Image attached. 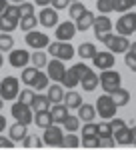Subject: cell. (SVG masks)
Listing matches in <instances>:
<instances>
[{"label":"cell","instance_id":"1","mask_svg":"<svg viewBox=\"0 0 136 150\" xmlns=\"http://www.w3.org/2000/svg\"><path fill=\"white\" fill-rule=\"evenodd\" d=\"M98 40H100L102 44H106L108 50L114 52V54H124L126 50L130 48V40L122 34H112V32H108V34L100 36Z\"/></svg>","mask_w":136,"mask_h":150},{"label":"cell","instance_id":"2","mask_svg":"<svg viewBox=\"0 0 136 150\" xmlns=\"http://www.w3.org/2000/svg\"><path fill=\"white\" fill-rule=\"evenodd\" d=\"M20 94V82L16 76H6L0 80V96L6 100V102H12L16 100Z\"/></svg>","mask_w":136,"mask_h":150},{"label":"cell","instance_id":"3","mask_svg":"<svg viewBox=\"0 0 136 150\" xmlns=\"http://www.w3.org/2000/svg\"><path fill=\"white\" fill-rule=\"evenodd\" d=\"M96 112L100 114V118H106V120H110V118H114L116 116V102H114L112 94H102V96H98L96 98Z\"/></svg>","mask_w":136,"mask_h":150},{"label":"cell","instance_id":"4","mask_svg":"<svg viewBox=\"0 0 136 150\" xmlns=\"http://www.w3.org/2000/svg\"><path fill=\"white\" fill-rule=\"evenodd\" d=\"M46 50H48V54H52V58H60V60H70L72 56H76V48L70 42H60V40L50 42Z\"/></svg>","mask_w":136,"mask_h":150},{"label":"cell","instance_id":"5","mask_svg":"<svg viewBox=\"0 0 136 150\" xmlns=\"http://www.w3.org/2000/svg\"><path fill=\"white\" fill-rule=\"evenodd\" d=\"M120 82H122V78H120V74H118L116 70H112V68L102 70L100 86H102V90H104L106 94H112L116 88H120Z\"/></svg>","mask_w":136,"mask_h":150},{"label":"cell","instance_id":"6","mask_svg":"<svg viewBox=\"0 0 136 150\" xmlns=\"http://www.w3.org/2000/svg\"><path fill=\"white\" fill-rule=\"evenodd\" d=\"M116 32L122 36H130L136 32V12H122L116 20Z\"/></svg>","mask_w":136,"mask_h":150},{"label":"cell","instance_id":"7","mask_svg":"<svg viewBox=\"0 0 136 150\" xmlns=\"http://www.w3.org/2000/svg\"><path fill=\"white\" fill-rule=\"evenodd\" d=\"M12 116L16 118V122H22V124H30V122H34V110L30 108V104H24V102H14L10 108Z\"/></svg>","mask_w":136,"mask_h":150},{"label":"cell","instance_id":"8","mask_svg":"<svg viewBox=\"0 0 136 150\" xmlns=\"http://www.w3.org/2000/svg\"><path fill=\"white\" fill-rule=\"evenodd\" d=\"M62 138H64V132L58 124H52V126L44 128V142L46 146H62Z\"/></svg>","mask_w":136,"mask_h":150},{"label":"cell","instance_id":"9","mask_svg":"<svg viewBox=\"0 0 136 150\" xmlns=\"http://www.w3.org/2000/svg\"><path fill=\"white\" fill-rule=\"evenodd\" d=\"M26 44L34 50H42L50 44V38L44 34V32H38V30H30V32H26Z\"/></svg>","mask_w":136,"mask_h":150},{"label":"cell","instance_id":"10","mask_svg":"<svg viewBox=\"0 0 136 150\" xmlns=\"http://www.w3.org/2000/svg\"><path fill=\"white\" fill-rule=\"evenodd\" d=\"M114 52L110 50H104V52H96L94 56H92V64H94V68L98 70H108L114 66Z\"/></svg>","mask_w":136,"mask_h":150},{"label":"cell","instance_id":"11","mask_svg":"<svg viewBox=\"0 0 136 150\" xmlns=\"http://www.w3.org/2000/svg\"><path fill=\"white\" fill-rule=\"evenodd\" d=\"M8 62H10V66L14 68H24L28 62H30V52L28 50H24V48H12L10 54H8Z\"/></svg>","mask_w":136,"mask_h":150},{"label":"cell","instance_id":"12","mask_svg":"<svg viewBox=\"0 0 136 150\" xmlns=\"http://www.w3.org/2000/svg\"><path fill=\"white\" fill-rule=\"evenodd\" d=\"M46 68H48V78L52 82H60L62 80V76H64V72H66V68H64V60H60V58H52L48 64H46Z\"/></svg>","mask_w":136,"mask_h":150},{"label":"cell","instance_id":"13","mask_svg":"<svg viewBox=\"0 0 136 150\" xmlns=\"http://www.w3.org/2000/svg\"><path fill=\"white\" fill-rule=\"evenodd\" d=\"M78 30H76V24H74V20L72 22H60L56 26V38L60 40V42H70L72 38H74V34H76Z\"/></svg>","mask_w":136,"mask_h":150},{"label":"cell","instance_id":"14","mask_svg":"<svg viewBox=\"0 0 136 150\" xmlns=\"http://www.w3.org/2000/svg\"><path fill=\"white\" fill-rule=\"evenodd\" d=\"M112 20L106 16V14H102L98 18H94V24H92V28H94V36L96 38H100V36L108 34V32H112Z\"/></svg>","mask_w":136,"mask_h":150},{"label":"cell","instance_id":"15","mask_svg":"<svg viewBox=\"0 0 136 150\" xmlns=\"http://www.w3.org/2000/svg\"><path fill=\"white\" fill-rule=\"evenodd\" d=\"M38 22L42 24L44 28L58 26V10L56 8H42L40 14H38Z\"/></svg>","mask_w":136,"mask_h":150},{"label":"cell","instance_id":"16","mask_svg":"<svg viewBox=\"0 0 136 150\" xmlns=\"http://www.w3.org/2000/svg\"><path fill=\"white\" fill-rule=\"evenodd\" d=\"M94 14H92L90 10H86L82 16H80L78 20H74V24H76V30L78 32H86V30H90L92 28V24H94Z\"/></svg>","mask_w":136,"mask_h":150},{"label":"cell","instance_id":"17","mask_svg":"<svg viewBox=\"0 0 136 150\" xmlns=\"http://www.w3.org/2000/svg\"><path fill=\"white\" fill-rule=\"evenodd\" d=\"M98 84H100V76H96L92 70H90V72H86V74L80 78V86H82L86 92H92Z\"/></svg>","mask_w":136,"mask_h":150},{"label":"cell","instance_id":"18","mask_svg":"<svg viewBox=\"0 0 136 150\" xmlns=\"http://www.w3.org/2000/svg\"><path fill=\"white\" fill-rule=\"evenodd\" d=\"M34 124L38 128H48L54 124V120H52V114H50V110H40V112H34Z\"/></svg>","mask_w":136,"mask_h":150},{"label":"cell","instance_id":"19","mask_svg":"<svg viewBox=\"0 0 136 150\" xmlns=\"http://www.w3.org/2000/svg\"><path fill=\"white\" fill-rule=\"evenodd\" d=\"M50 114H52L54 124H62V122L68 118V106H64L62 102H58V104H54V106H52Z\"/></svg>","mask_w":136,"mask_h":150},{"label":"cell","instance_id":"20","mask_svg":"<svg viewBox=\"0 0 136 150\" xmlns=\"http://www.w3.org/2000/svg\"><path fill=\"white\" fill-rule=\"evenodd\" d=\"M26 136H28V126H26V124L16 122V124L10 126V138L14 140V142H22Z\"/></svg>","mask_w":136,"mask_h":150},{"label":"cell","instance_id":"21","mask_svg":"<svg viewBox=\"0 0 136 150\" xmlns=\"http://www.w3.org/2000/svg\"><path fill=\"white\" fill-rule=\"evenodd\" d=\"M60 84H62V86H66L68 90H72L74 86H78V84H80V76L76 74V70H74V68H70V70L64 72V76H62Z\"/></svg>","mask_w":136,"mask_h":150},{"label":"cell","instance_id":"22","mask_svg":"<svg viewBox=\"0 0 136 150\" xmlns=\"http://www.w3.org/2000/svg\"><path fill=\"white\" fill-rule=\"evenodd\" d=\"M50 100H48V96L46 94H36L34 96L32 104H30V108H32L34 112H40V110H50Z\"/></svg>","mask_w":136,"mask_h":150},{"label":"cell","instance_id":"23","mask_svg":"<svg viewBox=\"0 0 136 150\" xmlns=\"http://www.w3.org/2000/svg\"><path fill=\"white\" fill-rule=\"evenodd\" d=\"M78 118L84 122H92L96 118V108L92 104H80L78 106Z\"/></svg>","mask_w":136,"mask_h":150},{"label":"cell","instance_id":"24","mask_svg":"<svg viewBox=\"0 0 136 150\" xmlns=\"http://www.w3.org/2000/svg\"><path fill=\"white\" fill-rule=\"evenodd\" d=\"M62 104L68 106V108H76V110H78V106L82 104V96H80L78 92H74V90H68V92L64 94V98H62Z\"/></svg>","mask_w":136,"mask_h":150},{"label":"cell","instance_id":"25","mask_svg":"<svg viewBox=\"0 0 136 150\" xmlns=\"http://www.w3.org/2000/svg\"><path fill=\"white\" fill-rule=\"evenodd\" d=\"M96 52H98V50H96V46H94L92 42H82L78 46V50H76V54H78L82 60H88V58L92 60V56H94Z\"/></svg>","mask_w":136,"mask_h":150},{"label":"cell","instance_id":"26","mask_svg":"<svg viewBox=\"0 0 136 150\" xmlns=\"http://www.w3.org/2000/svg\"><path fill=\"white\" fill-rule=\"evenodd\" d=\"M114 140H116V144H122V146H126V144H132V130L130 128H120L118 132H114Z\"/></svg>","mask_w":136,"mask_h":150},{"label":"cell","instance_id":"27","mask_svg":"<svg viewBox=\"0 0 136 150\" xmlns=\"http://www.w3.org/2000/svg\"><path fill=\"white\" fill-rule=\"evenodd\" d=\"M30 62H32V66L36 68H46V64H48V52H42V50H36L34 54H30Z\"/></svg>","mask_w":136,"mask_h":150},{"label":"cell","instance_id":"28","mask_svg":"<svg viewBox=\"0 0 136 150\" xmlns=\"http://www.w3.org/2000/svg\"><path fill=\"white\" fill-rule=\"evenodd\" d=\"M112 98H114V102H116V106H126V104L130 102V92L120 86V88H116L112 92Z\"/></svg>","mask_w":136,"mask_h":150},{"label":"cell","instance_id":"29","mask_svg":"<svg viewBox=\"0 0 136 150\" xmlns=\"http://www.w3.org/2000/svg\"><path fill=\"white\" fill-rule=\"evenodd\" d=\"M48 100L50 102H62V98H64V92H62V84H52V86H48Z\"/></svg>","mask_w":136,"mask_h":150},{"label":"cell","instance_id":"30","mask_svg":"<svg viewBox=\"0 0 136 150\" xmlns=\"http://www.w3.org/2000/svg\"><path fill=\"white\" fill-rule=\"evenodd\" d=\"M18 28V20H12L6 14H0V32H14Z\"/></svg>","mask_w":136,"mask_h":150},{"label":"cell","instance_id":"31","mask_svg":"<svg viewBox=\"0 0 136 150\" xmlns=\"http://www.w3.org/2000/svg\"><path fill=\"white\" fill-rule=\"evenodd\" d=\"M36 24H40L38 18H36L34 14H30V16H22L20 22H18V26H20V30H24V32H30V30L36 28Z\"/></svg>","mask_w":136,"mask_h":150},{"label":"cell","instance_id":"32","mask_svg":"<svg viewBox=\"0 0 136 150\" xmlns=\"http://www.w3.org/2000/svg\"><path fill=\"white\" fill-rule=\"evenodd\" d=\"M14 48V38L10 32H0V52H10Z\"/></svg>","mask_w":136,"mask_h":150},{"label":"cell","instance_id":"33","mask_svg":"<svg viewBox=\"0 0 136 150\" xmlns=\"http://www.w3.org/2000/svg\"><path fill=\"white\" fill-rule=\"evenodd\" d=\"M84 12H86V8H84V4H82V2H72V4L68 6V14H70V18H72V20H78Z\"/></svg>","mask_w":136,"mask_h":150},{"label":"cell","instance_id":"34","mask_svg":"<svg viewBox=\"0 0 136 150\" xmlns=\"http://www.w3.org/2000/svg\"><path fill=\"white\" fill-rule=\"evenodd\" d=\"M48 82H50L48 74H44V72L38 70V74H36V78H34V82H32V88H36V90H44V88H48Z\"/></svg>","mask_w":136,"mask_h":150},{"label":"cell","instance_id":"35","mask_svg":"<svg viewBox=\"0 0 136 150\" xmlns=\"http://www.w3.org/2000/svg\"><path fill=\"white\" fill-rule=\"evenodd\" d=\"M36 74H38V68H36V66H28V68L24 66V70H22V82L26 84V86H32Z\"/></svg>","mask_w":136,"mask_h":150},{"label":"cell","instance_id":"36","mask_svg":"<svg viewBox=\"0 0 136 150\" xmlns=\"http://www.w3.org/2000/svg\"><path fill=\"white\" fill-rule=\"evenodd\" d=\"M62 126H64L66 132H76V130L80 128V118L78 116H70L68 114V118L62 122Z\"/></svg>","mask_w":136,"mask_h":150},{"label":"cell","instance_id":"37","mask_svg":"<svg viewBox=\"0 0 136 150\" xmlns=\"http://www.w3.org/2000/svg\"><path fill=\"white\" fill-rule=\"evenodd\" d=\"M116 12H128L132 6H136V0H112Z\"/></svg>","mask_w":136,"mask_h":150},{"label":"cell","instance_id":"38","mask_svg":"<svg viewBox=\"0 0 136 150\" xmlns=\"http://www.w3.org/2000/svg\"><path fill=\"white\" fill-rule=\"evenodd\" d=\"M80 144L78 136L74 134V132H68V134H64V138H62V146H66V148H76Z\"/></svg>","mask_w":136,"mask_h":150},{"label":"cell","instance_id":"39","mask_svg":"<svg viewBox=\"0 0 136 150\" xmlns=\"http://www.w3.org/2000/svg\"><path fill=\"white\" fill-rule=\"evenodd\" d=\"M96 8L102 14H110V12H114V2L112 0H98L96 2Z\"/></svg>","mask_w":136,"mask_h":150},{"label":"cell","instance_id":"40","mask_svg":"<svg viewBox=\"0 0 136 150\" xmlns=\"http://www.w3.org/2000/svg\"><path fill=\"white\" fill-rule=\"evenodd\" d=\"M22 144L26 146V148H32V146H34V148H40V146H42L44 142L38 138V136H32V134H28V136L22 140Z\"/></svg>","mask_w":136,"mask_h":150},{"label":"cell","instance_id":"41","mask_svg":"<svg viewBox=\"0 0 136 150\" xmlns=\"http://www.w3.org/2000/svg\"><path fill=\"white\" fill-rule=\"evenodd\" d=\"M82 136H98V124L86 122L84 128H82Z\"/></svg>","mask_w":136,"mask_h":150},{"label":"cell","instance_id":"42","mask_svg":"<svg viewBox=\"0 0 136 150\" xmlns=\"http://www.w3.org/2000/svg\"><path fill=\"white\" fill-rule=\"evenodd\" d=\"M34 90L32 88H26V90H22V92L18 94V100L20 102H24V104H32V100H34Z\"/></svg>","mask_w":136,"mask_h":150},{"label":"cell","instance_id":"43","mask_svg":"<svg viewBox=\"0 0 136 150\" xmlns=\"http://www.w3.org/2000/svg\"><path fill=\"white\" fill-rule=\"evenodd\" d=\"M104 136H114L110 122H100L98 124V138H104Z\"/></svg>","mask_w":136,"mask_h":150},{"label":"cell","instance_id":"44","mask_svg":"<svg viewBox=\"0 0 136 150\" xmlns=\"http://www.w3.org/2000/svg\"><path fill=\"white\" fill-rule=\"evenodd\" d=\"M124 64L132 70V72H136V54L134 52H130V50L124 52Z\"/></svg>","mask_w":136,"mask_h":150},{"label":"cell","instance_id":"45","mask_svg":"<svg viewBox=\"0 0 136 150\" xmlns=\"http://www.w3.org/2000/svg\"><path fill=\"white\" fill-rule=\"evenodd\" d=\"M4 14H6L8 18H12V20H18V22H20V8H18V4H16V6L8 4V8L4 10Z\"/></svg>","mask_w":136,"mask_h":150},{"label":"cell","instance_id":"46","mask_svg":"<svg viewBox=\"0 0 136 150\" xmlns=\"http://www.w3.org/2000/svg\"><path fill=\"white\" fill-rule=\"evenodd\" d=\"M18 8H20V18H22V16H30V14H34V4H30V2L18 4Z\"/></svg>","mask_w":136,"mask_h":150},{"label":"cell","instance_id":"47","mask_svg":"<svg viewBox=\"0 0 136 150\" xmlns=\"http://www.w3.org/2000/svg\"><path fill=\"white\" fill-rule=\"evenodd\" d=\"M80 144H84L86 148H96L98 146V136H82Z\"/></svg>","mask_w":136,"mask_h":150},{"label":"cell","instance_id":"48","mask_svg":"<svg viewBox=\"0 0 136 150\" xmlns=\"http://www.w3.org/2000/svg\"><path fill=\"white\" fill-rule=\"evenodd\" d=\"M108 122H110V126H112V134H114V132H118L120 128L126 126V122L122 120V118H110Z\"/></svg>","mask_w":136,"mask_h":150},{"label":"cell","instance_id":"49","mask_svg":"<svg viewBox=\"0 0 136 150\" xmlns=\"http://www.w3.org/2000/svg\"><path fill=\"white\" fill-rule=\"evenodd\" d=\"M50 4H52L56 10H64V8H68V6H70V0H52Z\"/></svg>","mask_w":136,"mask_h":150},{"label":"cell","instance_id":"50","mask_svg":"<svg viewBox=\"0 0 136 150\" xmlns=\"http://www.w3.org/2000/svg\"><path fill=\"white\" fill-rule=\"evenodd\" d=\"M14 146V140L12 138H2L0 136V148H12Z\"/></svg>","mask_w":136,"mask_h":150},{"label":"cell","instance_id":"51","mask_svg":"<svg viewBox=\"0 0 136 150\" xmlns=\"http://www.w3.org/2000/svg\"><path fill=\"white\" fill-rule=\"evenodd\" d=\"M8 4H10V0H0V14H4V10L8 8Z\"/></svg>","mask_w":136,"mask_h":150},{"label":"cell","instance_id":"52","mask_svg":"<svg viewBox=\"0 0 136 150\" xmlns=\"http://www.w3.org/2000/svg\"><path fill=\"white\" fill-rule=\"evenodd\" d=\"M4 128H6V118H4V116L0 114V134L4 132Z\"/></svg>","mask_w":136,"mask_h":150},{"label":"cell","instance_id":"53","mask_svg":"<svg viewBox=\"0 0 136 150\" xmlns=\"http://www.w3.org/2000/svg\"><path fill=\"white\" fill-rule=\"evenodd\" d=\"M34 2H36L38 6H48V4H50L52 0H34Z\"/></svg>","mask_w":136,"mask_h":150},{"label":"cell","instance_id":"54","mask_svg":"<svg viewBox=\"0 0 136 150\" xmlns=\"http://www.w3.org/2000/svg\"><path fill=\"white\" fill-rule=\"evenodd\" d=\"M130 130H132V144H134V142H136V126H132Z\"/></svg>","mask_w":136,"mask_h":150},{"label":"cell","instance_id":"55","mask_svg":"<svg viewBox=\"0 0 136 150\" xmlns=\"http://www.w3.org/2000/svg\"><path fill=\"white\" fill-rule=\"evenodd\" d=\"M10 2H14V4H22V2H26V0H10Z\"/></svg>","mask_w":136,"mask_h":150},{"label":"cell","instance_id":"56","mask_svg":"<svg viewBox=\"0 0 136 150\" xmlns=\"http://www.w3.org/2000/svg\"><path fill=\"white\" fill-rule=\"evenodd\" d=\"M2 106H4V98L0 96V110H2Z\"/></svg>","mask_w":136,"mask_h":150},{"label":"cell","instance_id":"57","mask_svg":"<svg viewBox=\"0 0 136 150\" xmlns=\"http://www.w3.org/2000/svg\"><path fill=\"white\" fill-rule=\"evenodd\" d=\"M0 66H2V54H0Z\"/></svg>","mask_w":136,"mask_h":150},{"label":"cell","instance_id":"58","mask_svg":"<svg viewBox=\"0 0 136 150\" xmlns=\"http://www.w3.org/2000/svg\"><path fill=\"white\" fill-rule=\"evenodd\" d=\"M70 2H82V0H70Z\"/></svg>","mask_w":136,"mask_h":150},{"label":"cell","instance_id":"59","mask_svg":"<svg viewBox=\"0 0 136 150\" xmlns=\"http://www.w3.org/2000/svg\"><path fill=\"white\" fill-rule=\"evenodd\" d=\"M134 146H136V142H134Z\"/></svg>","mask_w":136,"mask_h":150}]
</instances>
